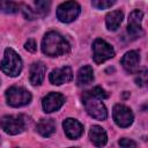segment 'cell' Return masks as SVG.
<instances>
[{
	"instance_id": "obj_1",
	"label": "cell",
	"mask_w": 148,
	"mask_h": 148,
	"mask_svg": "<svg viewBox=\"0 0 148 148\" xmlns=\"http://www.w3.org/2000/svg\"><path fill=\"white\" fill-rule=\"evenodd\" d=\"M42 51L49 57H59L69 52V44L60 34L50 31L42 40Z\"/></svg>"
},
{
	"instance_id": "obj_2",
	"label": "cell",
	"mask_w": 148,
	"mask_h": 148,
	"mask_svg": "<svg viewBox=\"0 0 148 148\" xmlns=\"http://www.w3.org/2000/svg\"><path fill=\"white\" fill-rule=\"evenodd\" d=\"M0 69L8 76H17L22 71V59L21 57L10 47L5 50L3 60L0 62Z\"/></svg>"
},
{
	"instance_id": "obj_3",
	"label": "cell",
	"mask_w": 148,
	"mask_h": 148,
	"mask_svg": "<svg viewBox=\"0 0 148 148\" xmlns=\"http://www.w3.org/2000/svg\"><path fill=\"white\" fill-rule=\"evenodd\" d=\"M103 99L91 95L89 91L84 92L83 95V104L88 114L97 120H104L108 117V111L105 105L102 102Z\"/></svg>"
},
{
	"instance_id": "obj_4",
	"label": "cell",
	"mask_w": 148,
	"mask_h": 148,
	"mask_svg": "<svg viewBox=\"0 0 148 148\" xmlns=\"http://www.w3.org/2000/svg\"><path fill=\"white\" fill-rule=\"evenodd\" d=\"M27 121L24 116H3L0 118V127L9 135L22 133L25 128Z\"/></svg>"
},
{
	"instance_id": "obj_5",
	"label": "cell",
	"mask_w": 148,
	"mask_h": 148,
	"mask_svg": "<svg viewBox=\"0 0 148 148\" xmlns=\"http://www.w3.org/2000/svg\"><path fill=\"white\" fill-rule=\"evenodd\" d=\"M31 94L22 87H10L6 91L7 103L13 108H20L31 102Z\"/></svg>"
},
{
	"instance_id": "obj_6",
	"label": "cell",
	"mask_w": 148,
	"mask_h": 148,
	"mask_svg": "<svg viewBox=\"0 0 148 148\" xmlns=\"http://www.w3.org/2000/svg\"><path fill=\"white\" fill-rule=\"evenodd\" d=\"M80 12H81L80 5L74 0H69L58 6L57 17L62 23H69V22H73L80 15Z\"/></svg>"
},
{
	"instance_id": "obj_7",
	"label": "cell",
	"mask_w": 148,
	"mask_h": 148,
	"mask_svg": "<svg viewBox=\"0 0 148 148\" xmlns=\"http://www.w3.org/2000/svg\"><path fill=\"white\" fill-rule=\"evenodd\" d=\"M92 58L96 64H102L108 59H111L114 57V50L113 47L106 43L104 39L97 38L92 44Z\"/></svg>"
},
{
	"instance_id": "obj_8",
	"label": "cell",
	"mask_w": 148,
	"mask_h": 148,
	"mask_svg": "<svg viewBox=\"0 0 148 148\" xmlns=\"http://www.w3.org/2000/svg\"><path fill=\"white\" fill-rule=\"evenodd\" d=\"M113 120L119 127H128L134 119L133 112L130 108L124 104H116L112 111Z\"/></svg>"
},
{
	"instance_id": "obj_9",
	"label": "cell",
	"mask_w": 148,
	"mask_h": 148,
	"mask_svg": "<svg viewBox=\"0 0 148 148\" xmlns=\"http://www.w3.org/2000/svg\"><path fill=\"white\" fill-rule=\"evenodd\" d=\"M142 18H143V13L139 9H135L130 14L127 32H128V36L132 39L139 38L140 36L143 35V30H142V27H141Z\"/></svg>"
},
{
	"instance_id": "obj_10",
	"label": "cell",
	"mask_w": 148,
	"mask_h": 148,
	"mask_svg": "<svg viewBox=\"0 0 148 148\" xmlns=\"http://www.w3.org/2000/svg\"><path fill=\"white\" fill-rule=\"evenodd\" d=\"M64 103H65L64 95H61L60 92H50L43 98L42 106L46 113H51L59 110L64 105Z\"/></svg>"
},
{
	"instance_id": "obj_11",
	"label": "cell",
	"mask_w": 148,
	"mask_h": 148,
	"mask_svg": "<svg viewBox=\"0 0 148 148\" xmlns=\"http://www.w3.org/2000/svg\"><path fill=\"white\" fill-rule=\"evenodd\" d=\"M72 79H73V72H72L71 67H68V66L53 69L49 76L50 82L56 86H60L62 83L69 82V81H72Z\"/></svg>"
},
{
	"instance_id": "obj_12",
	"label": "cell",
	"mask_w": 148,
	"mask_h": 148,
	"mask_svg": "<svg viewBox=\"0 0 148 148\" xmlns=\"http://www.w3.org/2000/svg\"><path fill=\"white\" fill-rule=\"evenodd\" d=\"M140 64V54L136 51H128L121 58V65L127 73H136L139 72Z\"/></svg>"
},
{
	"instance_id": "obj_13",
	"label": "cell",
	"mask_w": 148,
	"mask_h": 148,
	"mask_svg": "<svg viewBox=\"0 0 148 148\" xmlns=\"http://www.w3.org/2000/svg\"><path fill=\"white\" fill-rule=\"evenodd\" d=\"M65 134L68 139H77L83 133V125L73 118H67L62 123Z\"/></svg>"
},
{
	"instance_id": "obj_14",
	"label": "cell",
	"mask_w": 148,
	"mask_h": 148,
	"mask_svg": "<svg viewBox=\"0 0 148 148\" xmlns=\"http://www.w3.org/2000/svg\"><path fill=\"white\" fill-rule=\"evenodd\" d=\"M45 72L46 67L43 62H34L30 66V83L32 86L42 84L45 77Z\"/></svg>"
},
{
	"instance_id": "obj_15",
	"label": "cell",
	"mask_w": 148,
	"mask_h": 148,
	"mask_svg": "<svg viewBox=\"0 0 148 148\" xmlns=\"http://www.w3.org/2000/svg\"><path fill=\"white\" fill-rule=\"evenodd\" d=\"M89 139L90 141L97 146V147H101V146H104L108 141V135H106V132L103 127L98 126V125H94L91 126L90 128V132H89Z\"/></svg>"
},
{
	"instance_id": "obj_16",
	"label": "cell",
	"mask_w": 148,
	"mask_h": 148,
	"mask_svg": "<svg viewBox=\"0 0 148 148\" xmlns=\"http://www.w3.org/2000/svg\"><path fill=\"white\" fill-rule=\"evenodd\" d=\"M123 18H124V13L121 10H112L106 16H105V24H106V28L111 31H114L117 30L121 22H123Z\"/></svg>"
},
{
	"instance_id": "obj_17",
	"label": "cell",
	"mask_w": 148,
	"mask_h": 148,
	"mask_svg": "<svg viewBox=\"0 0 148 148\" xmlns=\"http://www.w3.org/2000/svg\"><path fill=\"white\" fill-rule=\"evenodd\" d=\"M94 80V72H92V67L89 65H86L83 67H81L77 72V77H76V83L77 86L82 87V86H87L90 82H92Z\"/></svg>"
},
{
	"instance_id": "obj_18",
	"label": "cell",
	"mask_w": 148,
	"mask_h": 148,
	"mask_svg": "<svg viewBox=\"0 0 148 148\" xmlns=\"http://www.w3.org/2000/svg\"><path fill=\"white\" fill-rule=\"evenodd\" d=\"M37 132L42 136H50L56 131V124L53 119H40L36 126Z\"/></svg>"
},
{
	"instance_id": "obj_19",
	"label": "cell",
	"mask_w": 148,
	"mask_h": 148,
	"mask_svg": "<svg viewBox=\"0 0 148 148\" xmlns=\"http://www.w3.org/2000/svg\"><path fill=\"white\" fill-rule=\"evenodd\" d=\"M35 8L37 16H45L51 8V0H35Z\"/></svg>"
},
{
	"instance_id": "obj_20",
	"label": "cell",
	"mask_w": 148,
	"mask_h": 148,
	"mask_svg": "<svg viewBox=\"0 0 148 148\" xmlns=\"http://www.w3.org/2000/svg\"><path fill=\"white\" fill-rule=\"evenodd\" d=\"M117 0H91V3L97 9H106L116 3Z\"/></svg>"
},
{
	"instance_id": "obj_21",
	"label": "cell",
	"mask_w": 148,
	"mask_h": 148,
	"mask_svg": "<svg viewBox=\"0 0 148 148\" xmlns=\"http://www.w3.org/2000/svg\"><path fill=\"white\" fill-rule=\"evenodd\" d=\"M89 92H90L91 95H94V96L101 98V99H105V98H108V96H109V95L106 94V91H105L103 88H101V87H95L94 89L89 90Z\"/></svg>"
},
{
	"instance_id": "obj_22",
	"label": "cell",
	"mask_w": 148,
	"mask_h": 148,
	"mask_svg": "<svg viewBox=\"0 0 148 148\" xmlns=\"http://www.w3.org/2000/svg\"><path fill=\"white\" fill-rule=\"evenodd\" d=\"M135 82H136V84L140 86V87L146 86V83H147V72L143 71V72L139 73V76L135 79Z\"/></svg>"
},
{
	"instance_id": "obj_23",
	"label": "cell",
	"mask_w": 148,
	"mask_h": 148,
	"mask_svg": "<svg viewBox=\"0 0 148 148\" xmlns=\"http://www.w3.org/2000/svg\"><path fill=\"white\" fill-rule=\"evenodd\" d=\"M119 146H121V147H124V148H128V147H136V142H134L133 140H130V139H126V138H124V139H120L119 140Z\"/></svg>"
},
{
	"instance_id": "obj_24",
	"label": "cell",
	"mask_w": 148,
	"mask_h": 148,
	"mask_svg": "<svg viewBox=\"0 0 148 148\" xmlns=\"http://www.w3.org/2000/svg\"><path fill=\"white\" fill-rule=\"evenodd\" d=\"M22 12H23V14H24L27 20H35L36 16H37L36 13L34 10H31V8H29V7H23Z\"/></svg>"
},
{
	"instance_id": "obj_25",
	"label": "cell",
	"mask_w": 148,
	"mask_h": 148,
	"mask_svg": "<svg viewBox=\"0 0 148 148\" xmlns=\"http://www.w3.org/2000/svg\"><path fill=\"white\" fill-rule=\"evenodd\" d=\"M24 49L29 52H35L36 49H37V45H36V42L34 39H28V42L24 44Z\"/></svg>"
},
{
	"instance_id": "obj_26",
	"label": "cell",
	"mask_w": 148,
	"mask_h": 148,
	"mask_svg": "<svg viewBox=\"0 0 148 148\" xmlns=\"http://www.w3.org/2000/svg\"><path fill=\"white\" fill-rule=\"evenodd\" d=\"M0 12H3V0H0Z\"/></svg>"
}]
</instances>
